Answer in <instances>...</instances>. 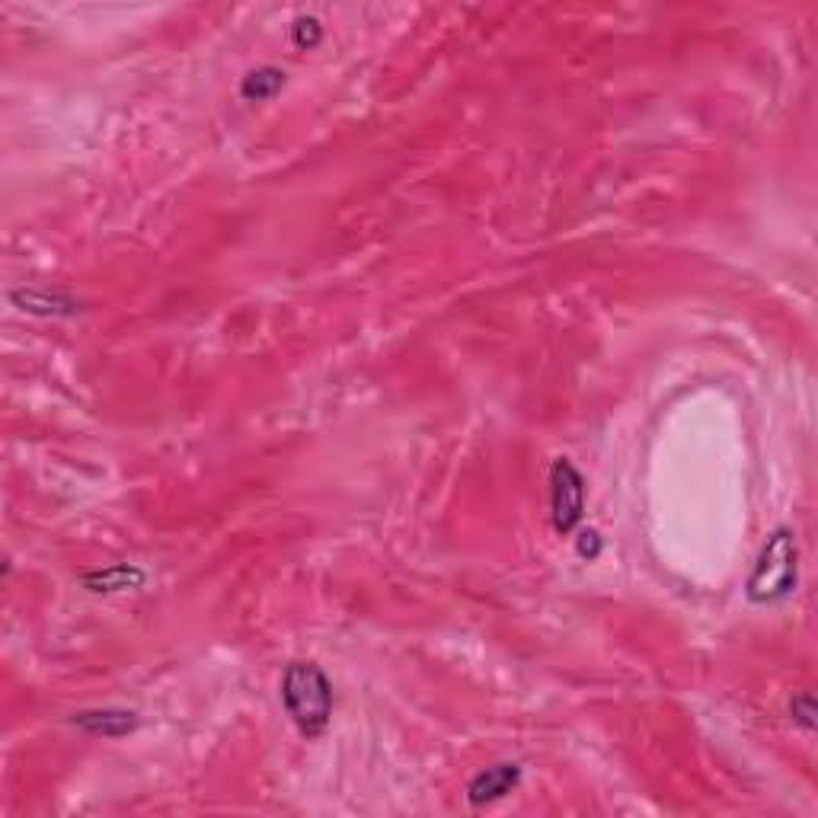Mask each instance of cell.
Segmentation results:
<instances>
[{
    "mask_svg": "<svg viewBox=\"0 0 818 818\" xmlns=\"http://www.w3.org/2000/svg\"><path fill=\"white\" fill-rule=\"evenodd\" d=\"M282 700H285L291 723L298 726V732L307 735V739H314V735H320L326 726H330L333 687L317 665L294 662L282 681Z\"/></svg>",
    "mask_w": 818,
    "mask_h": 818,
    "instance_id": "6da1fadb",
    "label": "cell"
},
{
    "mask_svg": "<svg viewBox=\"0 0 818 818\" xmlns=\"http://www.w3.org/2000/svg\"><path fill=\"white\" fill-rule=\"evenodd\" d=\"M796 585V541L790 531H774L767 537V544L761 550V560L748 579V598L767 604L780 601L793 592Z\"/></svg>",
    "mask_w": 818,
    "mask_h": 818,
    "instance_id": "7a4b0ae2",
    "label": "cell"
},
{
    "mask_svg": "<svg viewBox=\"0 0 818 818\" xmlns=\"http://www.w3.org/2000/svg\"><path fill=\"white\" fill-rule=\"evenodd\" d=\"M582 509H585V486L579 470L572 467L566 457L553 464L550 470V515H553V528L560 534H569L572 528L582 521Z\"/></svg>",
    "mask_w": 818,
    "mask_h": 818,
    "instance_id": "3957f363",
    "label": "cell"
},
{
    "mask_svg": "<svg viewBox=\"0 0 818 818\" xmlns=\"http://www.w3.org/2000/svg\"><path fill=\"white\" fill-rule=\"evenodd\" d=\"M521 780V767L518 764H493L480 771L477 777L470 780L467 787V799L473 806H486V803H496V799L509 796Z\"/></svg>",
    "mask_w": 818,
    "mask_h": 818,
    "instance_id": "277c9868",
    "label": "cell"
},
{
    "mask_svg": "<svg viewBox=\"0 0 818 818\" xmlns=\"http://www.w3.org/2000/svg\"><path fill=\"white\" fill-rule=\"evenodd\" d=\"M74 723L87 729L90 735H125L135 729V713L125 710H96V713H80Z\"/></svg>",
    "mask_w": 818,
    "mask_h": 818,
    "instance_id": "5b68a950",
    "label": "cell"
},
{
    "mask_svg": "<svg viewBox=\"0 0 818 818\" xmlns=\"http://www.w3.org/2000/svg\"><path fill=\"white\" fill-rule=\"evenodd\" d=\"M285 87V74L278 71V68H259L253 74L243 77V84H240V93H243V100H250V103H263V100H272V96Z\"/></svg>",
    "mask_w": 818,
    "mask_h": 818,
    "instance_id": "8992f818",
    "label": "cell"
},
{
    "mask_svg": "<svg viewBox=\"0 0 818 818\" xmlns=\"http://www.w3.org/2000/svg\"><path fill=\"white\" fill-rule=\"evenodd\" d=\"M13 301L23 304V310H32V314H74V301L68 298H58V294H39V291H23L16 294L13 291Z\"/></svg>",
    "mask_w": 818,
    "mask_h": 818,
    "instance_id": "52a82bcc",
    "label": "cell"
},
{
    "mask_svg": "<svg viewBox=\"0 0 818 818\" xmlns=\"http://www.w3.org/2000/svg\"><path fill=\"white\" fill-rule=\"evenodd\" d=\"M323 36V26L320 20H314V16H301V20H294L291 26V39L298 48H314Z\"/></svg>",
    "mask_w": 818,
    "mask_h": 818,
    "instance_id": "ba28073f",
    "label": "cell"
},
{
    "mask_svg": "<svg viewBox=\"0 0 818 818\" xmlns=\"http://www.w3.org/2000/svg\"><path fill=\"white\" fill-rule=\"evenodd\" d=\"M790 713H793V719L803 729H815V703H812V697L809 694H803V697H796L793 703H790Z\"/></svg>",
    "mask_w": 818,
    "mask_h": 818,
    "instance_id": "9c48e42d",
    "label": "cell"
}]
</instances>
